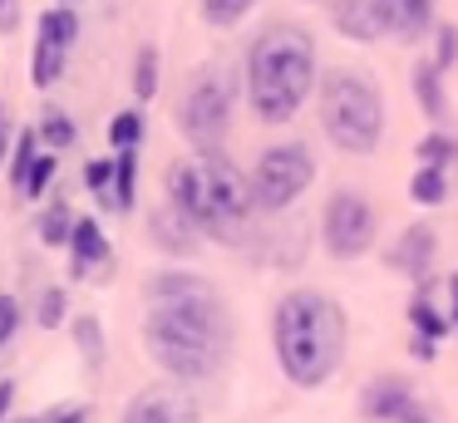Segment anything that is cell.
<instances>
[{
    "mask_svg": "<svg viewBox=\"0 0 458 423\" xmlns=\"http://www.w3.org/2000/svg\"><path fill=\"white\" fill-rule=\"evenodd\" d=\"M350 315L335 295L296 285L271 305V350L296 389H326L345 364Z\"/></svg>",
    "mask_w": 458,
    "mask_h": 423,
    "instance_id": "6da1fadb",
    "label": "cell"
},
{
    "mask_svg": "<svg viewBox=\"0 0 458 423\" xmlns=\"http://www.w3.org/2000/svg\"><path fill=\"white\" fill-rule=\"evenodd\" d=\"M143 350L173 384H202L227 364L232 320L217 291L143 310Z\"/></svg>",
    "mask_w": 458,
    "mask_h": 423,
    "instance_id": "7a4b0ae2",
    "label": "cell"
},
{
    "mask_svg": "<svg viewBox=\"0 0 458 423\" xmlns=\"http://www.w3.org/2000/svg\"><path fill=\"white\" fill-rule=\"evenodd\" d=\"M242 84H247L251 114L261 123H291L320 84L316 35L296 20H271L251 35L242 59Z\"/></svg>",
    "mask_w": 458,
    "mask_h": 423,
    "instance_id": "3957f363",
    "label": "cell"
},
{
    "mask_svg": "<svg viewBox=\"0 0 458 423\" xmlns=\"http://www.w3.org/2000/svg\"><path fill=\"white\" fill-rule=\"evenodd\" d=\"M163 192L168 202L198 226L212 241L237 246L247 236V226L257 222V202H251V177L232 163L227 153H192L168 163L163 173Z\"/></svg>",
    "mask_w": 458,
    "mask_h": 423,
    "instance_id": "277c9868",
    "label": "cell"
},
{
    "mask_svg": "<svg viewBox=\"0 0 458 423\" xmlns=\"http://www.w3.org/2000/svg\"><path fill=\"white\" fill-rule=\"evenodd\" d=\"M320 128L350 157H369L385 138V94L360 69H326L316 84Z\"/></svg>",
    "mask_w": 458,
    "mask_h": 423,
    "instance_id": "5b68a950",
    "label": "cell"
},
{
    "mask_svg": "<svg viewBox=\"0 0 458 423\" xmlns=\"http://www.w3.org/2000/svg\"><path fill=\"white\" fill-rule=\"evenodd\" d=\"M242 94H247V84L227 59H208V64L192 69L188 89L178 98V133L192 143V153H217L222 148Z\"/></svg>",
    "mask_w": 458,
    "mask_h": 423,
    "instance_id": "8992f818",
    "label": "cell"
},
{
    "mask_svg": "<svg viewBox=\"0 0 458 423\" xmlns=\"http://www.w3.org/2000/svg\"><path fill=\"white\" fill-rule=\"evenodd\" d=\"M247 177H251L257 216H286L291 202H301V192L316 182V153L306 143H296V138H286V143L261 148Z\"/></svg>",
    "mask_w": 458,
    "mask_h": 423,
    "instance_id": "52a82bcc",
    "label": "cell"
},
{
    "mask_svg": "<svg viewBox=\"0 0 458 423\" xmlns=\"http://www.w3.org/2000/svg\"><path fill=\"white\" fill-rule=\"evenodd\" d=\"M320 246H326L330 261L369 256V246H375V207H369L365 192L340 187V192L326 197V207H320Z\"/></svg>",
    "mask_w": 458,
    "mask_h": 423,
    "instance_id": "ba28073f",
    "label": "cell"
},
{
    "mask_svg": "<svg viewBox=\"0 0 458 423\" xmlns=\"http://www.w3.org/2000/svg\"><path fill=\"white\" fill-rule=\"evenodd\" d=\"M237 251L251 266L267 271H296L306 261V222H276V226H247V236L237 241Z\"/></svg>",
    "mask_w": 458,
    "mask_h": 423,
    "instance_id": "9c48e42d",
    "label": "cell"
},
{
    "mask_svg": "<svg viewBox=\"0 0 458 423\" xmlns=\"http://www.w3.org/2000/svg\"><path fill=\"white\" fill-rule=\"evenodd\" d=\"M119 423H202L198 399L188 393V384H143L129 403H123Z\"/></svg>",
    "mask_w": 458,
    "mask_h": 423,
    "instance_id": "30bf717a",
    "label": "cell"
},
{
    "mask_svg": "<svg viewBox=\"0 0 458 423\" xmlns=\"http://www.w3.org/2000/svg\"><path fill=\"white\" fill-rule=\"evenodd\" d=\"M355 409L365 423H409L414 413H424L428 403L414 393V384H409L404 374H379V379H369L365 389H360Z\"/></svg>",
    "mask_w": 458,
    "mask_h": 423,
    "instance_id": "8fae6325",
    "label": "cell"
},
{
    "mask_svg": "<svg viewBox=\"0 0 458 423\" xmlns=\"http://www.w3.org/2000/svg\"><path fill=\"white\" fill-rule=\"evenodd\" d=\"M434 261H438V232L428 222H409L404 232L385 246V266L399 275H409V281L434 275Z\"/></svg>",
    "mask_w": 458,
    "mask_h": 423,
    "instance_id": "7c38bea8",
    "label": "cell"
},
{
    "mask_svg": "<svg viewBox=\"0 0 458 423\" xmlns=\"http://www.w3.org/2000/svg\"><path fill=\"white\" fill-rule=\"evenodd\" d=\"M148 241H153V251H163V256H173V261H192V256L202 251V232L188 222V216L178 212L173 202H158L148 212Z\"/></svg>",
    "mask_w": 458,
    "mask_h": 423,
    "instance_id": "4fadbf2b",
    "label": "cell"
},
{
    "mask_svg": "<svg viewBox=\"0 0 458 423\" xmlns=\"http://www.w3.org/2000/svg\"><path fill=\"white\" fill-rule=\"evenodd\" d=\"M438 291H444V281H434V275H424V281H414V291H409V334H419V340H448L454 334V320H448V305H438Z\"/></svg>",
    "mask_w": 458,
    "mask_h": 423,
    "instance_id": "5bb4252c",
    "label": "cell"
},
{
    "mask_svg": "<svg viewBox=\"0 0 458 423\" xmlns=\"http://www.w3.org/2000/svg\"><path fill=\"white\" fill-rule=\"evenodd\" d=\"M379 20H385V35H399L414 45L419 35H428L434 30V10L438 0H375Z\"/></svg>",
    "mask_w": 458,
    "mask_h": 423,
    "instance_id": "9a60e30c",
    "label": "cell"
},
{
    "mask_svg": "<svg viewBox=\"0 0 458 423\" xmlns=\"http://www.w3.org/2000/svg\"><path fill=\"white\" fill-rule=\"evenodd\" d=\"M330 25H335V35L355 39V45H375L379 35H385V20H379L375 0H330Z\"/></svg>",
    "mask_w": 458,
    "mask_h": 423,
    "instance_id": "2e32d148",
    "label": "cell"
},
{
    "mask_svg": "<svg viewBox=\"0 0 458 423\" xmlns=\"http://www.w3.org/2000/svg\"><path fill=\"white\" fill-rule=\"evenodd\" d=\"M208 291H217V285H212L208 275H198V271H182V266H163V271H153L148 281H143V295H148V305L188 300V295H208Z\"/></svg>",
    "mask_w": 458,
    "mask_h": 423,
    "instance_id": "e0dca14e",
    "label": "cell"
},
{
    "mask_svg": "<svg viewBox=\"0 0 458 423\" xmlns=\"http://www.w3.org/2000/svg\"><path fill=\"white\" fill-rule=\"evenodd\" d=\"M70 340H74V350H80L84 369H89L94 379H99L104 364H109V340H104L99 315H74V320H70Z\"/></svg>",
    "mask_w": 458,
    "mask_h": 423,
    "instance_id": "ac0fdd59",
    "label": "cell"
},
{
    "mask_svg": "<svg viewBox=\"0 0 458 423\" xmlns=\"http://www.w3.org/2000/svg\"><path fill=\"white\" fill-rule=\"evenodd\" d=\"M409 84H414V98H419V108H424L428 123H444V114H448V94H444V74H438L434 59H419L414 74H409Z\"/></svg>",
    "mask_w": 458,
    "mask_h": 423,
    "instance_id": "d6986e66",
    "label": "cell"
},
{
    "mask_svg": "<svg viewBox=\"0 0 458 423\" xmlns=\"http://www.w3.org/2000/svg\"><path fill=\"white\" fill-rule=\"evenodd\" d=\"M158 84H163V55H158V45H139V55H133V69H129L133 98H139V104H148V98L158 94Z\"/></svg>",
    "mask_w": 458,
    "mask_h": 423,
    "instance_id": "ffe728a7",
    "label": "cell"
},
{
    "mask_svg": "<svg viewBox=\"0 0 458 423\" xmlns=\"http://www.w3.org/2000/svg\"><path fill=\"white\" fill-rule=\"evenodd\" d=\"M40 128H21L15 133V148H11V163H5V173H11V192L21 197L25 192V177H30L35 157H40Z\"/></svg>",
    "mask_w": 458,
    "mask_h": 423,
    "instance_id": "44dd1931",
    "label": "cell"
},
{
    "mask_svg": "<svg viewBox=\"0 0 458 423\" xmlns=\"http://www.w3.org/2000/svg\"><path fill=\"white\" fill-rule=\"evenodd\" d=\"M40 39L45 45H60V49H74V39H80V10L70 5H55L40 15Z\"/></svg>",
    "mask_w": 458,
    "mask_h": 423,
    "instance_id": "7402d4cb",
    "label": "cell"
},
{
    "mask_svg": "<svg viewBox=\"0 0 458 423\" xmlns=\"http://www.w3.org/2000/svg\"><path fill=\"white\" fill-rule=\"evenodd\" d=\"M74 222H80V216L70 212V202H55V207H45L40 212V241L45 246H55V251H70V236H74Z\"/></svg>",
    "mask_w": 458,
    "mask_h": 423,
    "instance_id": "603a6c76",
    "label": "cell"
},
{
    "mask_svg": "<svg viewBox=\"0 0 458 423\" xmlns=\"http://www.w3.org/2000/svg\"><path fill=\"white\" fill-rule=\"evenodd\" d=\"M139 202V153H114V212H133Z\"/></svg>",
    "mask_w": 458,
    "mask_h": 423,
    "instance_id": "cb8c5ba5",
    "label": "cell"
},
{
    "mask_svg": "<svg viewBox=\"0 0 458 423\" xmlns=\"http://www.w3.org/2000/svg\"><path fill=\"white\" fill-rule=\"evenodd\" d=\"M64 59H70V49H60V45H45V39H35L30 84H35V89H55V84L64 79Z\"/></svg>",
    "mask_w": 458,
    "mask_h": 423,
    "instance_id": "d4e9b609",
    "label": "cell"
},
{
    "mask_svg": "<svg viewBox=\"0 0 458 423\" xmlns=\"http://www.w3.org/2000/svg\"><path fill=\"white\" fill-rule=\"evenodd\" d=\"M143 133H148V118H143V108H123V114H114L109 143L119 148V153H143Z\"/></svg>",
    "mask_w": 458,
    "mask_h": 423,
    "instance_id": "484cf974",
    "label": "cell"
},
{
    "mask_svg": "<svg viewBox=\"0 0 458 423\" xmlns=\"http://www.w3.org/2000/svg\"><path fill=\"white\" fill-rule=\"evenodd\" d=\"M40 143L50 148V153H64V148L80 143V128H74V118L64 114V108H45V118H40Z\"/></svg>",
    "mask_w": 458,
    "mask_h": 423,
    "instance_id": "4316f807",
    "label": "cell"
},
{
    "mask_svg": "<svg viewBox=\"0 0 458 423\" xmlns=\"http://www.w3.org/2000/svg\"><path fill=\"white\" fill-rule=\"evenodd\" d=\"M414 157H419V167H444L448 173V163L458 157V138H448L444 128H434V133H424L414 143Z\"/></svg>",
    "mask_w": 458,
    "mask_h": 423,
    "instance_id": "83f0119b",
    "label": "cell"
},
{
    "mask_svg": "<svg viewBox=\"0 0 458 423\" xmlns=\"http://www.w3.org/2000/svg\"><path fill=\"white\" fill-rule=\"evenodd\" d=\"M409 197H414L419 207H438L448 197V173L444 167H414V177H409Z\"/></svg>",
    "mask_w": 458,
    "mask_h": 423,
    "instance_id": "f1b7e54d",
    "label": "cell"
},
{
    "mask_svg": "<svg viewBox=\"0 0 458 423\" xmlns=\"http://www.w3.org/2000/svg\"><path fill=\"white\" fill-rule=\"evenodd\" d=\"M64 315H70V291H64V285H45L40 305H35V325H40V330H60Z\"/></svg>",
    "mask_w": 458,
    "mask_h": 423,
    "instance_id": "f546056e",
    "label": "cell"
},
{
    "mask_svg": "<svg viewBox=\"0 0 458 423\" xmlns=\"http://www.w3.org/2000/svg\"><path fill=\"white\" fill-rule=\"evenodd\" d=\"M84 187L94 192L99 207H114V157H89L84 163Z\"/></svg>",
    "mask_w": 458,
    "mask_h": 423,
    "instance_id": "4dcf8cb0",
    "label": "cell"
},
{
    "mask_svg": "<svg viewBox=\"0 0 458 423\" xmlns=\"http://www.w3.org/2000/svg\"><path fill=\"white\" fill-rule=\"evenodd\" d=\"M55 173H60V153H50L45 148L40 157H35V167H30V177H25V202H40L45 192H50V182H55Z\"/></svg>",
    "mask_w": 458,
    "mask_h": 423,
    "instance_id": "1f68e13d",
    "label": "cell"
},
{
    "mask_svg": "<svg viewBox=\"0 0 458 423\" xmlns=\"http://www.w3.org/2000/svg\"><path fill=\"white\" fill-rule=\"evenodd\" d=\"M257 5V0H202V20H208L212 30H232L247 20V10Z\"/></svg>",
    "mask_w": 458,
    "mask_h": 423,
    "instance_id": "d6a6232c",
    "label": "cell"
},
{
    "mask_svg": "<svg viewBox=\"0 0 458 423\" xmlns=\"http://www.w3.org/2000/svg\"><path fill=\"white\" fill-rule=\"evenodd\" d=\"M21 325H25V310H21V300L0 291V350H5V344H11L15 334H21Z\"/></svg>",
    "mask_w": 458,
    "mask_h": 423,
    "instance_id": "836d02e7",
    "label": "cell"
},
{
    "mask_svg": "<svg viewBox=\"0 0 458 423\" xmlns=\"http://www.w3.org/2000/svg\"><path fill=\"white\" fill-rule=\"evenodd\" d=\"M434 64H438V74H448V69L458 64V25H438V49H434Z\"/></svg>",
    "mask_w": 458,
    "mask_h": 423,
    "instance_id": "e575fe53",
    "label": "cell"
},
{
    "mask_svg": "<svg viewBox=\"0 0 458 423\" xmlns=\"http://www.w3.org/2000/svg\"><path fill=\"white\" fill-rule=\"evenodd\" d=\"M40 423H94V409L89 403H50L40 413Z\"/></svg>",
    "mask_w": 458,
    "mask_h": 423,
    "instance_id": "d590c367",
    "label": "cell"
},
{
    "mask_svg": "<svg viewBox=\"0 0 458 423\" xmlns=\"http://www.w3.org/2000/svg\"><path fill=\"white\" fill-rule=\"evenodd\" d=\"M11 148H15V118H11V104H0V167L11 163Z\"/></svg>",
    "mask_w": 458,
    "mask_h": 423,
    "instance_id": "8d00e7d4",
    "label": "cell"
},
{
    "mask_svg": "<svg viewBox=\"0 0 458 423\" xmlns=\"http://www.w3.org/2000/svg\"><path fill=\"white\" fill-rule=\"evenodd\" d=\"M21 30V0H0V35Z\"/></svg>",
    "mask_w": 458,
    "mask_h": 423,
    "instance_id": "74e56055",
    "label": "cell"
},
{
    "mask_svg": "<svg viewBox=\"0 0 458 423\" xmlns=\"http://www.w3.org/2000/svg\"><path fill=\"white\" fill-rule=\"evenodd\" d=\"M409 354H414V360H424V364H434V360H438V344H434V340H419V334H409Z\"/></svg>",
    "mask_w": 458,
    "mask_h": 423,
    "instance_id": "f35d334b",
    "label": "cell"
},
{
    "mask_svg": "<svg viewBox=\"0 0 458 423\" xmlns=\"http://www.w3.org/2000/svg\"><path fill=\"white\" fill-rule=\"evenodd\" d=\"M444 305H448V320H454V330H458V271L444 281Z\"/></svg>",
    "mask_w": 458,
    "mask_h": 423,
    "instance_id": "ab89813d",
    "label": "cell"
},
{
    "mask_svg": "<svg viewBox=\"0 0 458 423\" xmlns=\"http://www.w3.org/2000/svg\"><path fill=\"white\" fill-rule=\"evenodd\" d=\"M15 379H0V423H5V419H15Z\"/></svg>",
    "mask_w": 458,
    "mask_h": 423,
    "instance_id": "60d3db41",
    "label": "cell"
},
{
    "mask_svg": "<svg viewBox=\"0 0 458 423\" xmlns=\"http://www.w3.org/2000/svg\"><path fill=\"white\" fill-rule=\"evenodd\" d=\"M5 423H40V413H15V419H5Z\"/></svg>",
    "mask_w": 458,
    "mask_h": 423,
    "instance_id": "b9f144b4",
    "label": "cell"
},
{
    "mask_svg": "<svg viewBox=\"0 0 458 423\" xmlns=\"http://www.w3.org/2000/svg\"><path fill=\"white\" fill-rule=\"evenodd\" d=\"M409 423H434V409H424V413H414Z\"/></svg>",
    "mask_w": 458,
    "mask_h": 423,
    "instance_id": "7bdbcfd3",
    "label": "cell"
},
{
    "mask_svg": "<svg viewBox=\"0 0 458 423\" xmlns=\"http://www.w3.org/2000/svg\"><path fill=\"white\" fill-rule=\"evenodd\" d=\"M55 5H74V0H55Z\"/></svg>",
    "mask_w": 458,
    "mask_h": 423,
    "instance_id": "ee69618b",
    "label": "cell"
}]
</instances>
